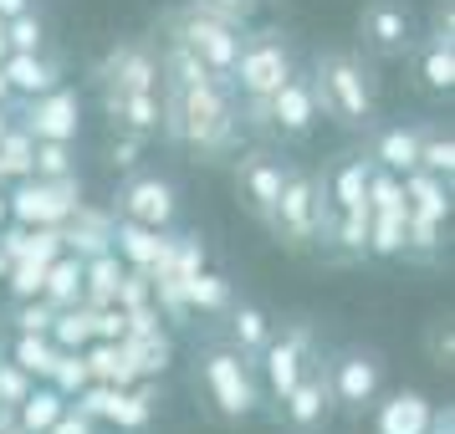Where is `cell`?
I'll return each instance as SVG.
<instances>
[{"instance_id": "4", "label": "cell", "mask_w": 455, "mask_h": 434, "mask_svg": "<svg viewBox=\"0 0 455 434\" xmlns=\"http://www.w3.org/2000/svg\"><path fill=\"white\" fill-rule=\"evenodd\" d=\"M251 368H256V363L241 358L230 343H215V348L200 352V368L195 373H200V389H205L215 419H226V424L256 419V409H261V383H256Z\"/></svg>"}, {"instance_id": "15", "label": "cell", "mask_w": 455, "mask_h": 434, "mask_svg": "<svg viewBox=\"0 0 455 434\" xmlns=\"http://www.w3.org/2000/svg\"><path fill=\"white\" fill-rule=\"evenodd\" d=\"M358 31H363V46L373 57H404V51H414V21L399 0H369L363 16H358Z\"/></svg>"}, {"instance_id": "17", "label": "cell", "mask_w": 455, "mask_h": 434, "mask_svg": "<svg viewBox=\"0 0 455 434\" xmlns=\"http://www.w3.org/2000/svg\"><path fill=\"white\" fill-rule=\"evenodd\" d=\"M0 72L11 83V98H42L52 87H62V62L52 51H5L0 57Z\"/></svg>"}, {"instance_id": "7", "label": "cell", "mask_w": 455, "mask_h": 434, "mask_svg": "<svg viewBox=\"0 0 455 434\" xmlns=\"http://www.w3.org/2000/svg\"><path fill=\"white\" fill-rule=\"evenodd\" d=\"M251 128H267L271 138H287V144H302L317 118H323V107H317V92H312V72H291L287 83L271 92L267 103H251Z\"/></svg>"}, {"instance_id": "43", "label": "cell", "mask_w": 455, "mask_h": 434, "mask_svg": "<svg viewBox=\"0 0 455 434\" xmlns=\"http://www.w3.org/2000/svg\"><path fill=\"white\" fill-rule=\"evenodd\" d=\"M148 138H139V133H118L113 144H108V164L118 169V174H133L139 169V154H144Z\"/></svg>"}, {"instance_id": "41", "label": "cell", "mask_w": 455, "mask_h": 434, "mask_svg": "<svg viewBox=\"0 0 455 434\" xmlns=\"http://www.w3.org/2000/svg\"><path fill=\"white\" fill-rule=\"evenodd\" d=\"M31 383H36V378H31V373H21L11 358H5V363H0V409H16L26 393H31Z\"/></svg>"}, {"instance_id": "28", "label": "cell", "mask_w": 455, "mask_h": 434, "mask_svg": "<svg viewBox=\"0 0 455 434\" xmlns=\"http://www.w3.org/2000/svg\"><path fill=\"white\" fill-rule=\"evenodd\" d=\"M62 409H67V398L52 383H31V393H26L21 404H16V434H46L57 419H62Z\"/></svg>"}, {"instance_id": "20", "label": "cell", "mask_w": 455, "mask_h": 434, "mask_svg": "<svg viewBox=\"0 0 455 434\" xmlns=\"http://www.w3.org/2000/svg\"><path fill=\"white\" fill-rule=\"evenodd\" d=\"M369 159L389 174H410L419 164V123H389V128H373V144Z\"/></svg>"}, {"instance_id": "33", "label": "cell", "mask_w": 455, "mask_h": 434, "mask_svg": "<svg viewBox=\"0 0 455 434\" xmlns=\"http://www.w3.org/2000/svg\"><path fill=\"white\" fill-rule=\"evenodd\" d=\"M414 169H430V174H440V179L451 185L455 179V138H451V128L419 123V164Z\"/></svg>"}, {"instance_id": "9", "label": "cell", "mask_w": 455, "mask_h": 434, "mask_svg": "<svg viewBox=\"0 0 455 434\" xmlns=\"http://www.w3.org/2000/svg\"><path fill=\"white\" fill-rule=\"evenodd\" d=\"M118 215L124 220H139L148 230H174L180 220V189L169 185L164 174H124V185H118Z\"/></svg>"}, {"instance_id": "6", "label": "cell", "mask_w": 455, "mask_h": 434, "mask_svg": "<svg viewBox=\"0 0 455 434\" xmlns=\"http://www.w3.org/2000/svg\"><path fill=\"white\" fill-rule=\"evenodd\" d=\"M164 42H180L189 46L200 62H205L210 77H220V83H230V67H235V51H241V26H230L220 21V16H210L205 5H180V11H169V21H164Z\"/></svg>"}, {"instance_id": "1", "label": "cell", "mask_w": 455, "mask_h": 434, "mask_svg": "<svg viewBox=\"0 0 455 434\" xmlns=\"http://www.w3.org/2000/svg\"><path fill=\"white\" fill-rule=\"evenodd\" d=\"M159 133L174 148L205 159V164L230 159L241 148V133H246L241 128V103H235L230 83L205 77L195 87H164V98H159Z\"/></svg>"}, {"instance_id": "8", "label": "cell", "mask_w": 455, "mask_h": 434, "mask_svg": "<svg viewBox=\"0 0 455 434\" xmlns=\"http://www.w3.org/2000/svg\"><path fill=\"white\" fill-rule=\"evenodd\" d=\"M5 205H11V220L26 230L36 225H62L72 209L83 205V179L77 174H62V179H16V189L5 194Z\"/></svg>"}, {"instance_id": "37", "label": "cell", "mask_w": 455, "mask_h": 434, "mask_svg": "<svg viewBox=\"0 0 455 434\" xmlns=\"http://www.w3.org/2000/svg\"><path fill=\"white\" fill-rule=\"evenodd\" d=\"M46 256H36V250H26L21 261H11V271H5V291L16 296V302H26V296H42V281H46Z\"/></svg>"}, {"instance_id": "11", "label": "cell", "mask_w": 455, "mask_h": 434, "mask_svg": "<svg viewBox=\"0 0 455 434\" xmlns=\"http://www.w3.org/2000/svg\"><path fill=\"white\" fill-rule=\"evenodd\" d=\"M256 363H261V378H267L271 398H287L291 383L317 363V343H312V332L297 322V327H287L282 337H271L267 348L256 352Z\"/></svg>"}, {"instance_id": "13", "label": "cell", "mask_w": 455, "mask_h": 434, "mask_svg": "<svg viewBox=\"0 0 455 434\" xmlns=\"http://www.w3.org/2000/svg\"><path fill=\"white\" fill-rule=\"evenodd\" d=\"M21 128L31 138H57V144H77L83 133V98L72 87H52L42 98H26Z\"/></svg>"}, {"instance_id": "10", "label": "cell", "mask_w": 455, "mask_h": 434, "mask_svg": "<svg viewBox=\"0 0 455 434\" xmlns=\"http://www.w3.org/2000/svg\"><path fill=\"white\" fill-rule=\"evenodd\" d=\"M328 373V389H332V404L348 414H363L369 404H379V393H384V363H379V352H363V348H348L332 358Z\"/></svg>"}, {"instance_id": "22", "label": "cell", "mask_w": 455, "mask_h": 434, "mask_svg": "<svg viewBox=\"0 0 455 434\" xmlns=\"http://www.w3.org/2000/svg\"><path fill=\"white\" fill-rule=\"evenodd\" d=\"M419 87L435 98H451L455 92V36L451 31H430V42L419 46Z\"/></svg>"}, {"instance_id": "36", "label": "cell", "mask_w": 455, "mask_h": 434, "mask_svg": "<svg viewBox=\"0 0 455 434\" xmlns=\"http://www.w3.org/2000/svg\"><path fill=\"white\" fill-rule=\"evenodd\" d=\"M57 348H87L92 343V307L87 302H72V307H57L52 317V332H46Z\"/></svg>"}, {"instance_id": "26", "label": "cell", "mask_w": 455, "mask_h": 434, "mask_svg": "<svg viewBox=\"0 0 455 434\" xmlns=\"http://www.w3.org/2000/svg\"><path fill=\"white\" fill-rule=\"evenodd\" d=\"M226 332H230V348L241 352V358H256V352L267 348L271 337H276V327H271V317L256 302H230L226 312Z\"/></svg>"}, {"instance_id": "3", "label": "cell", "mask_w": 455, "mask_h": 434, "mask_svg": "<svg viewBox=\"0 0 455 434\" xmlns=\"http://www.w3.org/2000/svg\"><path fill=\"white\" fill-rule=\"evenodd\" d=\"M328 215H332V205H328L323 179L307 174V169L287 164V174H282V194H276V205H271L267 230L287 250H312L317 246V235H323V225H328Z\"/></svg>"}, {"instance_id": "16", "label": "cell", "mask_w": 455, "mask_h": 434, "mask_svg": "<svg viewBox=\"0 0 455 434\" xmlns=\"http://www.w3.org/2000/svg\"><path fill=\"white\" fill-rule=\"evenodd\" d=\"M332 389H328V373L312 363L297 383H291V393L282 398V419H287V430L297 434H317V430H328V419H332Z\"/></svg>"}, {"instance_id": "25", "label": "cell", "mask_w": 455, "mask_h": 434, "mask_svg": "<svg viewBox=\"0 0 455 434\" xmlns=\"http://www.w3.org/2000/svg\"><path fill=\"white\" fill-rule=\"evenodd\" d=\"M399 185H404V205L414 215H425V220H451V185L430 174V169H410V174H399Z\"/></svg>"}, {"instance_id": "35", "label": "cell", "mask_w": 455, "mask_h": 434, "mask_svg": "<svg viewBox=\"0 0 455 434\" xmlns=\"http://www.w3.org/2000/svg\"><path fill=\"white\" fill-rule=\"evenodd\" d=\"M31 159H36V138L21 123H11L0 133V179H31Z\"/></svg>"}, {"instance_id": "32", "label": "cell", "mask_w": 455, "mask_h": 434, "mask_svg": "<svg viewBox=\"0 0 455 434\" xmlns=\"http://www.w3.org/2000/svg\"><path fill=\"white\" fill-rule=\"evenodd\" d=\"M369 256H379V261L404 256V205L369 209Z\"/></svg>"}, {"instance_id": "5", "label": "cell", "mask_w": 455, "mask_h": 434, "mask_svg": "<svg viewBox=\"0 0 455 434\" xmlns=\"http://www.w3.org/2000/svg\"><path fill=\"white\" fill-rule=\"evenodd\" d=\"M291 72H297V57H291L287 31L267 26V31L241 36V51H235V67H230V92H235V103L241 107L267 103Z\"/></svg>"}, {"instance_id": "38", "label": "cell", "mask_w": 455, "mask_h": 434, "mask_svg": "<svg viewBox=\"0 0 455 434\" xmlns=\"http://www.w3.org/2000/svg\"><path fill=\"white\" fill-rule=\"evenodd\" d=\"M5 42H11V51H46L42 11L31 5V11H21V16H11V21H5Z\"/></svg>"}, {"instance_id": "19", "label": "cell", "mask_w": 455, "mask_h": 434, "mask_svg": "<svg viewBox=\"0 0 455 434\" xmlns=\"http://www.w3.org/2000/svg\"><path fill=\"white\" fill-rule=\"evenodd\" d=\"M103 113L113 133H139V138L159 133V92H103Z\"/></svg>"}, {"instance_id": "34", "label": "cell", "mask_w": 455, "mask_h": 434, "mask_svg": "<svg viewBox=\"0 0 455 434\" xmlns=\"http://www.w3.org/2000/svg\"><path fill=\"white\" fill-rule=\"evenodd\" d=\"M11 363L46 383V373L57 363V343H52L46 332H16V337H11Z\"/></svg>"}, {"instance_id": "30", "label": "cell", "mask_w": 455, "mask_h": 434, "mask_svg": "<svg viewBox=\"0 0 455 434\" xmlns=\"http://www.w3.org/2000/svg\"><path fill=\"white\" fill-rule=\"evenodd\" d=\"M42 296L52 307H72V302H83V256H52V266H46V281H42Z\"/></svg>"}, {"instance_id": "44", "label": "cell", "mask_w": 455, "mask_h": 434, "mask_svg": "<svg viewBox=\"0 0 455 434\" xmlns=\"http://www.w3.org/2000/svg\"><path fill=\"white\" fill-rule=\"evenodd\" d=\"M46 434H98V424H92V419H83V414H77L72 404H67L62 419H57V424H52Z\"/></svg>"}, {"instance_id": "51", "label": "cell", "mask_w": 455, "mask_h": 434, "mask_svg": "<svg viewBox=\"0 0 455 434\" xmlns=\"http://www.w3.org/2000/svg\"><path fill=\"white\" fill-rule=\"evenodd\" d=\"M113 434H118V430H113Z\"/></svg>"}, {"instance_id": "14", "label": "cell", "mask_w": 455, "mask_h": 434, "mask_svg": "<svg viewBox=\"0 0 455 434\" xmlns=\"http://www.w3.org/2000/svg\"><path fill=\"white\" fill-rule=\"evenodd\" d=\"M282 174L287 164L271 154V148H246V154H235V194H241V205L267 225L271 220V205H276V194H282Z\"/></svg>"}, {"instance_id": "47", "label": "cell", "mask_w": 455, "mask_h": 434, "mask_svg": "<svg viewBox=\"0 0 455 434\" xmlns=\"http://www.w3.org/2000/svg\"><path fill=\"white\" fill-rule=\"evenodd\" d=\"M5 220H11V205H5V189H0V225H5Z\"/></svg>"}, {"instance_id": "21", "label": "cell", "mask_w": 455, "mask_h": 434, "mask_svg": "<svg viewBox=\"0 0 455 434\" xmlns=\"http://www.w3.org/2000/svg\"><path fill=\"white\" fill-rule=\"evenodd\" d=\"M148 419H154V383H148V378H139V383H128V389L108 393V414H103L108 430L139 434V430H148Z\"/></svg>"}, {"instance_id": "31", "label": "cell", "mask_w": 455, "mask_h": 434, "mask_svg": "<svg viewBox=\"0 0 455 434\" xmlns=\"http://www.w3.org/2000/svg\"><path fill=\"white\" fill-rule=\"evenodd\" d=\"M185 302L189 312H205V317H226L230 302H235V287H230L220 271H195L185 281Z\"/></svg>"}, {"instance_id": "48", "label": "cell", "mask_w": 455, "mask_h": 434, "mask_svg": "<svg viewBox=\"0 0 455 434\" xmlns=\"http://www.w3.org/2000/svg\"><path fill=\"white\" fill-rule=\"evenodd\" d=\"M5 51H11V42H5V21H0V57H5Z\"/></svg>"}, {"instance_id": "42", "label": "cell", "mask_w": 455, "mask_h": 434, "mask_svg": "<svg viewBox=\"0 0 455 434\" xmlns=\"http://www.w3.org/2000/svg\"><path fill=\"white\" fill-rule=\"evenodd\" d=\"M195 5H205L210 16H220V21L241 26L246 31L251 21H256V11H261V0H195Z\"/></svg>"}, {"instance_id": "49", "label": "cell", "mask_w": 455, "mask_h": 434, "mask_svg": "<svg viewBox=\"0 0 455 434\" xmlns=\"http://www.w3.org/2000/svg\"><path fill=\"white\" fill-rule=\"evenodd\" d=\"M5 271H11V261H5V256H0V281H5Z\"/></svg>"}, {"instance_id": "50", "label": "cell", "mask_w": 455, "mask_h": 434, "mask_svg": "<svg viewBox=\"0 0 455 434\" xmlns=\"http://www.w3.org/2000/svg\"><path fill=\"white\" fill-rule=\"evenodd\" d=\"M0 185H5V179H0Z\"/></svg>"}, {"instance_id": "29", "label": "cell", "mask_w": 455, "mask_h": 434, "mask_svg": "<svg viewBox=\"0 0 455 434\" xmlns=\"http://www.w3.org/2000/svg\"><path fill=\"white\" fill-rule=\"evenodd\" d=\"M124 271L128 266L113 256V250H103V256H87V261H83V302H87V307H113Z\"/></svg>"}, {"instance_id": "12", "label": "cell", "mask_w": 455, "mask_h": 434, "mask_svg": "<svg viewBox=\"0 0 455 434\" xmlns=\"http://www.w3.org/2000/svg\"><path fill=\"white\" fill-rule=\"evenodd\" d=\"M103 92H159V51L148 42H118L92 67Z\"/></svg>"}, {"instance_id": "46", "label": "cell", "mask_w": 455, "mask_h": 434, "mask_svg": "<svg viewBox=\"0 0 455 434\" xmlns=\"http://www.w3.org/2000/svg\"><path fill=\"white\" fill-rule=\"evenodd\" d=\"M0 107H11V83H5V72H0Z\"/></svg>"}, {"instance_id": "23", "label": "cell", "mask_w": 455, "mask_h": 434, "mask_svg": "<svg viewBox=\"0 0 455 434\" xmlns=\"http://www.w3.org/2000/svg\"><path fill=\"white\" fill-rule=\"evenodd\" d=\"M118 348H124L128 368L133 378H159L169 368V358H174V343H169L164 327H148V332H124L118 337Z\"/></svg>"}, {"instance_id": "40", "label": "cell", "mask_w": 455, "mask_h": 434, "mask_svg": "<svg viewBox=\"0 0 455 434\" xmlns=\"http://www.w3.org/2000/svg\"><path fill=\"white\" fill-rule=\"evenodd\" d=\"M52 317H57V307H52L46 296H26V302H16V312H11L16 332H52Z\"/></svg>"}, {"instance_id": "18", "label": "cell", "mask_w": 455, "mask_h": 434, "mask_svg": "<svg viewBox=\"0 0 455 434\" xmlns=\"http://www.w3.org/2000/svg\"><path fill=\"white\" fill-rule=\"evenodd\" d=\"M373 430L379 434H430L435 430V404L419 389H399L379 404Z\"/></svg>"}, {"instance_id": "45", "label": "cell", "mask_w": 455, "mask_h": 434, "mask_svg": "<svg viewBox=\"0 0 455 434\" xmlns=\"http://www.w3.org/2000/svg\"><path fill=\"white\" fill-rule=\"evenodd\" d=\"M31 11V0H0V21H11V16H21Z\"/></svg>"}, {"instance_id": "2", "label": "cell", "mask_w": 455, "mask_h": 434, "mask_svg": "<svg viewBox=\"0 0 455 434\" xmlns=\"http://www.w3.org/2000/svg\"><path fill=\"white\" fill-rule=\"evenodd\" d=\"M312 92H317V107L348 133H369L379 118V83L358 51H323L312 62Z\"/></svg>"}, {"instance_id": "39", "label": "cell", "mask_w": 455, "mask_h": 434, "mask_svg": "<svg viewBox=\"0 0 455 434\" xmlns=\"http://www.w3.org/2000/svg\"><path fill=\"white\" fill-rule=\"evenodd\" d=\"M31 174H36V179H62V174H77L72 144H57V138H36V159H31Z\"/></svg>"}, {"instance_id": "27", "label": "cell", "mask_w": 455, "mask_h": 434, "mask_svg": "<svg viewBox=\"0 0 455 434\" xmlns=\"http://www.w3.org/2000/svg\"><path fill=\"white\" fill-rule=\"evenodd\" d=\"M369 174H373V159H369V154H353V159H343V164H338L328 179H323V189H328V205H332V209H369V205H363Z\"/></svg>"}, {"instance_id": "24", "label": "cell", "mask_w": 455, "mask_h": 434, "mask_svg": "<svg viewBox=\"0 0 455 434\" xmlns=\"http://www.w3.org/2000/svg\"><path fill=\"white\" fill-rule=\"evenodd\" d=\"M164 235L169 230H148V225H139V220H124V215H118V220H113V256L133 271H148L159 261Z\"/></svg>"}]
</instances>
